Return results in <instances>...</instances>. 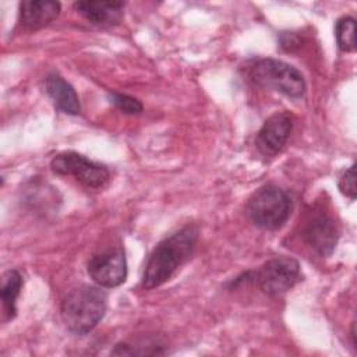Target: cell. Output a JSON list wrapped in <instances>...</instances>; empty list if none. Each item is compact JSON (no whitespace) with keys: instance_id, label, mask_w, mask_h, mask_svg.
I'll use <instances>...</instances> for the list:
<instances>
[{"instance_id":"1","label":"cell","mask_w":357,"mask_h":357,"mask_svg":"<svg viewBox=\"0 0 357 357\" xmlns=\"http://www.w3.org/2000/svg\"><path fill=\"white\" fill-rule=\"evenodd\" d=\"M198 241V230L185 226L163 238L151 252L141 284L144 289H155L166 283L173 273L191 257Z\"/></svg>"},{"instance_id":"8","label":"cell","mask_w":357,"mask_h":357,"mask_svg":"<svg viewBox=\"0 0 357 357\" xmlns=\"http://www.w3.org/2000/svg\"><path fill=\"white\" fill-rule=\"evenodd\" d=\"M304 241L321 257H329L339 238V230L331 216L322 209H314L303 229Z\"/></svg>"},{"instance_id":"4","label":"cell","mask_w":357,"mask_h":357,"mask_svg":"<svg viewBox=\"0 0 357 357\" xmlns=\"http://www.w3.org/2000/svg\"><path fill=\"white\" fill-rule=\"evenodd\" d=\"M250 78L259 86L276 91L289 98H300L305 92L303 74L293 66L276 59H259L248 70Z\"/></svg>"},{"instance_id":"2","label":"cell","mask_w":357,"mask_h":357,"mask_svg":"<svg viewBox=\"0 0 357 357\" xmlns=\"http://www.w3.org/2000/svg\"><path fill=\"white\" fill-rule=\"evenodd\" d=\"M106 307L107 294L100 286L82 284L63 298L60 314L70 332L86 335L102 321Z\"/></svg>"},{"instance_id":"7","label":"cell","mask_w":357,"mask_h":357,"mask_svg":"<svg viewBox=\"0 0 357 357\" xmlns=\"http://www.w3.org/2000/svg\"><path fill=\"white\" fill-rule=\"evenodd\" d=\"M86 271L91 279L100 287L112 289L124 283L127 278V261L123 250L106 251L89 258Z\"/></svg>"},{"instance_id":"16","label":"cell","mask_w":357,"mask_h":357,"mask_svg":"<svg viewBox=\"0 0 357 357\" xmlns=\"http://www.w3.org/2000/svg\"><path fill=\"white\" fill-rule=\"evenodd\" d=\"M337 185L342 194L351 199L356 198V165H351L349 169L343 172Z\"/></svg>"},{"instance_id":"12","label":"cell","mask_w":357,"mask_h":357,"mask_svg":"<svg viewBox=\"0 0 357 357\" xmlns=\"http://www.w3.org/2000/svg\"><path fill=\"white\" fill-rule=\"evenodd\" d=\"M45 88L49 98L53 100L54 106L70 116H77L81 112V105L78 95L73 85L67 82L57 73H50L46 75Z\"/></svg>"},{"instance_id":"11","label":"cell","mask_w":357,"mask_h":357,"mask_svg":"<svg viewBox=\"0 0 357 357\" xmlns=\"http://www.w3.org/2000/svg\"><path fill=\"white\" fill-rule=\"evenodd\" d=\"M61 10L59 1L25 0L20 3V21L28 29H40L53 22Z\"/></svg>"},{"instance_id":"10","label":"cell","mask_w":357,"mask_h":357,"mask_svg":"<svg viewBox=\"0 0 357 357\" xmlns=\"http://www.w3.org/2000/svg\"><path fill=\"white\" fill-rule=\"evenodd\" d=\"M75 11L86 21L100 26H112L120 24L123 18V1H75Z\"/></svg>"},{"instance_id":"5","label":"cell","mask_w":357,"mask_h":357,"mask_svg":"<svg viewBox=\"0 0 357 357\" xmlns=\"http://www.w3.org/2000/svg\"><path fill=\"white\" fill-rule=\"evenodd\" d=\"M255 282L264 294L279 297L287 293L300 279V264L290 257L268 259L255 273Z\"/></svg>"},{"instance_id":"9","label":"cell","mask_w":357,"mask_h":357,"mask_svg":"<svg viewBox=\"0 0 357 357\" xmlns=\"http://www.w3.org/2000/svg\"><path fill=\"white\" fill-rule=\"evenodd\" d=\"M291 117L287 113H276L271 116L255 138V146L261 155L272 158L278 155L286 145L291 132Z\"/></svg>"},{"instance_id":"14","label":"cell","mask_w":357,"mask_h":357,"mask_svg":"<svg viewBox=\"0 0 357 357\" xmlns=\"http://www.w3.org/2000/svg\"><path fill=\"white\" fill-rule=\"evenodd\" d=\"M356 20L353 17H342L335 25V36L337 47L342 52L356 50Z\"/></svg>"},{"instance_id":"17","label":"cell","mask_w":357,"mask_h":357,"mask_svg":"<svg viewBox=\"0 0 357 357\" xmlns=\"http://www.w3.org/2000/svg\"><path fill=\"white\" fill-rule=\"evenodd\" d=\"M280 42H282V47H284L286 50H293L294 46H298L300 43V39L296 33H283L282 38H280Z\"/></svg>"},{"instance_id":"3","label":"cell","mask_w":357,"mask_h":357,"mask_svg":"<svg viewBox=\"0 0 357 357\" xmlns=\"http://www.w3.org/2000/svg\"><path fill=\"white\" fill-rule=\"evenodd\" d=\"M291 211L289 194L278 185L261 187L247 202V215L251 222L264 230H276L283 226Z\"/></svg>"},{"instance_id":"6","label":"cell","mask_w":357,"mask_h":357,"mask_svg":"<svg viewBox=\"0 0 357 357\" xmlns=\"http://www.w3.org/2000/svg\"><path fill=\"white\" fill-rule=\"evenodd\" d=\"M50 167L56 174L73 176L91 188H102L110 178L106 166L73 151L56 155L50 162Z\"/></svg>"},{"instance_id":"15","label":"cell","mask_w":357,"mask_h":357,"mask_svg":"<svg viewBox=\"0 0 357 357\" xmlns=\"http://www.w3.org/2000/svg\"><path fill=\"white\" fill-rule=\"evenodd\" d=\"M110 102L126 114H139L142 112V103L126 93H112Z\"/></svg>"},{"instance_id":"13","label":"cell","mask_w":357,"mask_h":357,"mask_svg":"<svg viewBox=\"0 0 357 357\" xmlns=\"http://www.w3.org/2000/svg\"><path fill=\"white\" fill-rule=\"evenodd\" d=\"M22 289V276L18 271H7L1 278V304L4 319H13L17 314V298Z\"/></svg>"}]
</instances>
